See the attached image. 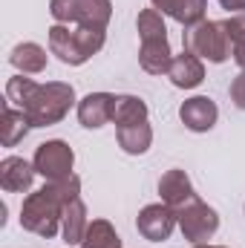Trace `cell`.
Instances as JSON below:
<instances>
[{
	"instance_id": "ffe728a7",
	"label": "cell",
	"mask_w": 245,
	"mask_h": 248,
	"mask_svg": "<svg viewBox=\"0 0 245 248\" xmlns=\"http://www.w3.org/2000/svg\"><path fill=\"white\" fill-rule=\"evenodd\" d=\"M81 248H122V240L107 219H92L81 240Z\"/></svg>"
},
{
	"instance_id": "cb8c5ba5",
	"label": "cell",
	"mask_w": 245,
	"mask_h": 248,
	"mask_svg": "<svg viewBox=\"0 0 245 248\" xmlns=\"http://www.w3.org/2000/svg\"><path fill=\"white\" fill-rule=\"evenodd\" d=\"M231 101H234L240 110H245V69L231 81Z\"/></svg>"
},
{
	"instance_id": "9a60e30c",
	"label": "cell",
	"mask_w": 245,
	"mask_h": 248,
	"mask_svg": "<svg viewBox=\"0 0 245 248\" xmlns=\"http://www.w3.org/2000/svg\"><path fill=\"white\" fill-rule=\"evenodd\" d=\"M49 49H52V55H58L61 63H69V66L87 63L81 49H78V44H75V32L69 26H63V23H55L49 29Z\"/></svg>"
},
{
	"instance_id": "44dd1931",
	"label": "cell",
	"mask_w": 245,
	"mask_h": 248,
	"mask_svg": "<svg viewBox=\"0 0 245 248\" xmlns=\"http://www.w3.org/2000/svg\"><path fill=\"white\" fill-rule=\"evenodd\" d=\"M38 87H41L38 81L23 78V75H15V78H9V84H6V101H9V104H15L17 110H26V107H29V101L35 98Z\"/></svg>"
},
{
	"instance_id": "d6986e66",
	"label": "cell",
	"mask_w": 245,
	"mask_h": 248,
	"mask_svg": "<svg viewBox=\"0 0 245 248\" xmlns=\"http://www.w3.org/2000/svg\"><path fill=\"white\" fill-rule=\"evenodd\" d=\"M113 122L116 127L136 122H147V104L136 95H116V107H113Z\"/></svg>"
},
{
	"instance_id": "4fadbf2b",
	"label": "cell",
	"mask_w": 245,
	"mask_h": 248,
	"mask_svg": "<svg viewBox=\"0 0 245 248\" xmlns=\"http://www.w3.org/2000/svg\"><path fill=\"white\" fill-rule=\"evenodd\" d=\"M138 63H141V69L150 72V75H168V69H170V63H173V52H170L168 38L141 41Z\"/></svg>"
},
{
	"instance_id": "52a82bcc",
	"label": "cell",
	"mask_w": 245,
	"mask_h": 248,
	"mask_svg": "<svg viewBox=\"0 0 245 248\" xmlns=\"http://www.w3.org/2000/svg\"><path fill=\"white\" fill-rule=\"evenodd\" d=\"M176 222H179L176 211H173L170 205H165V202H159V205H147V208L138 214V219H136L138 234H141L144 240H150V243H165V240L173 234Z\"/></svg>"
},
{
	"instance_id": "ba28073f",
	"label": "cell",
	"mask_w": 245,
	"mask_h": 248,
	"mask_svg": "<svg viewBox=\"0 0 245 248\" xmlns=\"http://www.w3.org/2000/svg\"><path fill=\"white\" fill-rule=\"evenodd\" d=\"M113 107H116V95L110 93H90L78 101V122L90 130H98L107 122H113Z\"/></svg>"
},
{
	"instance_id": "3957f363",
	"label": "cell",
	"mask_w": 245,
	"mask_h": 248,
	"mask_svg": "<svg viewBox=\"0 0 245 248\" xmlns=\"http://www.w3.org/2000/svg\"><path fill=\"white\" fill-rule=\"evenodd\" d=\"M182 44L187 52H193L196 58H205L211 63H222L234 55L225 23H219V20H202V23L190 26L187 32H182Z\"/></svg>"
},
{
	"instance_id": "8992f818",
	"label": "cell",
	"mask_w": 245,
	"mask_h": 248,
	"mask_svg": "<svg viewBox=\"0 0 245 248\" xmlns=\"http://www.w3.org/2000/svg\"><path fill=\"white\" fill-rule=\"evenodd\" d=\"M32 165H35V170H38L46 182H58V179L72 176L75 153H72V147H69L66 141H61V139L44 141V144H38Z\"/></svg>"
},
{
	"instance_id": "4316f807",
	"label": "cell",
	"mask_w": 245,
	"mask_h": 248,
	"mask_svg": "<svg viewBox=\"0 0 245 248\" xmlns=\"http://www.w3.org/2000/svg\"><path fill=\"white\" fill-rule=\"evenodd\" d=\"M234 61L240 63V69H245V46H234Z\"/></svg>"
},
{
	"instance_id": "277c9868",
	"label": "cell",
	"mask_w": 245,
	"mask_h": 248,
	"mask_svg": "<svg viewBox=\"0 0 245 248\" xmlns=\"http://www.w3.org/2000/svg\"><path fill=\"white\" fill-rule=\"evenodd\" d=\"M49 15L63 26H92L107 29L113 3L110 0H49Z\"/></svg>"
},
{
	"instance_id": "6da1fadb",
	"label": "cell",
	"mask_w": 245,
	"mask_h": 248,
	"mask_svg": "<svg viewBox=\"0 0 245 248\" xmlns=\"http://www.w3.org/2000/svg\"><path fill=\"white\" fill-rule=\"evenodd\" d=\"M81 196V179L72 173L58 182H46L41 190L29 193L20 208V225L44 240H52L61 228L63 205Z\"/></svg>"
},
{
	"instance_id": "603a6c76",
	"label": "cell",
	"mask_w": 245,
	"mask_h": 248,
	"mask_svg": "<svg viewBox=\"0 0 245 248\" xmlns=\"http://www.w3.org/2000/svg\"><path fill=\"white\" fill-rule=\"evenodd\" d=\"M222 23H225V32H228L231 44H234V46H245V12L231 15V17L222 20Z\"/></svg>"
},
{
	"instance_id": "ac0fdd59",
	"label": "cell",
	"mask_w": 245,
	"mask_h": 248,
	"mask_svg": "<svg viewBox=\"0 0 245 248\" xmlns=\"http://www.w3.org/2000/svg\"><path fill=\"white\" fill-rule=\"evenodd\" d=\"M116 136H119L122 150L124 153H130V156H141V153H147V150H150V141H153V130H150V124L147 122L124 124V127L116 130Z\"/></svg>"
},
{
	"instance_id": "d4e9b609",
	"label": "cell",
	"mask_w": 245,
	"mask_h": 248,
	"mask_svg": "<svg viewBox=\"0 0 245 248\" xmlns=\"http://www.w3.org/2000/svg\"><path fill=\"white\" fill-rule=\"evenodd\" d=\"M150 3H153V9H159L162 15H173L176 6H179V0H150Z\"/></svg>"
},
{
	"instance_id": "e0dca14e",
	"label": "cell",
	"mask_w": 245,
	"mask_h": 248,
	"mask_svg": "<svg viewBox=\"0 0 245 248\" xmlns=\"http://www.w3.org/2000/svg\"><path fill=\"white\" fill-rule=\"evenodd\" d=\"M29 116L23 113V110H15L9 101L3 104V119H0V141H3V147H15L26 133H29Z\"/></svg>"
},
{
	"instance_id": "7402d4cb",
	"label": "cell",
	"mask_w": 245,
	"mask_h": 248,
	"mask_svg": "<svg viewBox=\"0 0 245 248\" xmlns=\"http://www.w3.org/2000/svg\"><path fill=\"white\" fill-rule=\"evenodd\" d=\"M138 38L141 41H153V38H168V29H165V20H162V12L159 9H144L138 12Z\"/></svg>"
},
{
	"instance_id": "9c48e42d",
	"label": "cell",
	"mask_w": 245,
	"mask_h": 248,
	"mask_svg": "<svg viewBox=\"0 0 245 248\" xmlns=\"http://www.w3.org/2000/svg\"><path fill=\"white\" fill-rule=\"evenodd\" d=\"M179 119H182V124L187 130L205 133V130H211L216 124L219 110H216V104L208 95H193V98H187L182 107H179Z\"/></svg>"
},
{
	"instance_id": "8fae6325",
	"label": "cell",
	"mask_w": 245,
	"mask_h": 248,
	"mask_svg": "<svg viewBox=\"0 0 245 248\" xmlns=\"http://www.w3.org/2000/svg\"><path fill=\"white\" fill-rule=\"evenodd\" d=\"M35 173H38L35 165H29V162L20 159V156H6V159L0 162V185H3V190H9V193H23V190H29Z\"/></svg>"
},
{
	"instance_id": "30bf717a",
	"label": "cell",
	"mask_w": 245,
	"mask_h": 248,
	"mask_svg": "<svg viewBox=\"0 0 245 248\" xmlns=\"http://www.w3.org/2000/svg\"><path fill=\"white\" fill-rule=\"evenodd\" d=\"M159 193H162V202L170 205L173 211H179V208H184L190 199H196V190H193V185H190L187 173L179 170V168L168 170V173L159 179Z\"/></svg>"
},
{
	"instance_id": "7a4b0ae2",
	"label": "cell",
	"mask_w": 245,
	"mask_h": 248,
	"mask_svg": "<svg viewBox=\"0 0 245 248\" xmlns=\"http://www.w3.org/2000/svg\"><path fill=\"white\" fill-rule=\"evenodd\" d=\"M75 104V90L72 84H63V81H49V84H41L35 98L29 101V107L23 110L29 116L32 127H49V124H58L69 113V107Z\"/></svg>"
},
{
	"instance_id": "2e32d148",
	"label": "cell",
	"mask_w": 245,
	"mask_h": 248,
	"mask_svg": "<svg viewBox=\"0 0 245 248\" xmlns=\"http://www.w3.org/2000/svg\"><path fill=\"white\" fill-rule=\"evenodd\" d=\"M9 61H12V66L20 75H38V72L46 69V49L38 46V44H32V41H26V44H17L12 49Z\"/></svg>"
},
{
	"instance_id": "484cf974",
	"label": "cell",
	"mask_w": 245,
	"mask_h": 248,
	"mask_svg": "<svg viewBox=\"0 0 245 248\" xmlns=\"http://www.w3.org/2000/svg\"><path fill=\"white\" fill-rule=\"evenodd\" d=\"M222 3V9H228V12H245V0H219Z\"/></svg>"
},
{
	"instance_id": "83f0119b",
	"label": "cell",
	"mask_w": 245,
	"mask_h": 248,
	"mask_svg": "<svg viewBox=\"0 0 245 248\" xmlns=\"http://www.w3.org/2000/svg\"><path fill=\"white\" fill-rule=\"evenodd\" d=\"M193 248H225V246H208V243H202V246H193Z\"/></svg>"
},
{
	"instance_id": "7c38bea8",
	"label": "cell",
	"mask_w": 245,
	"mask_h": 248,
	"mask_svg": "<svg viewBox=\"0 0 245 248\" xmlns=\"http://www.w3.org/2000/svg\"><path fill=\"white\" fill-rule=\"evenodd\" d=\"M168 78L173 81V87L179 90H193L205 81V66H202V58H196L193 52L184 49L182 55H173V63L168 69Z\"/></svg>"
},
{
	"instance_id": "5bb4252c",
	"label": "cell",
	"mask_w": 245,
	"mask_h": 248,
	"mask_svg": "<svg viewBox=\"0 0 245 248\" xmlns=\"http://www.w3.org/2000/svg\"><path fill=\"white\" fill-rule=\"evenodd\" d=\"M90 228V219H87V208H84V199H72L63 205V217H61V234L66 246H81L84 234Z\"/></svg>"
},
{
	"instance_id": "5b68a950",
	"label": "cell",
	"mask_w": 245,
	"mask_h": 248,
	"mask_svg": "<svg viewBox=\"0 0 245 248\" xmlns=\"http://www.w3.org/2000/svg\"><path fill=\"white\" fill-rule=\"evenodd\" d=\"M176 217H179V228H182L184 240H190L193 246L208 243V240L216 234V228H219V217H216V211H214L211 205H205L199 196L190 199L184 208H179Z\"/></svg>"
}]
</instances>
